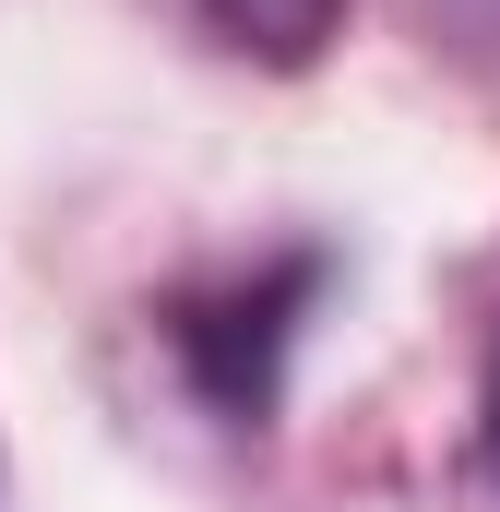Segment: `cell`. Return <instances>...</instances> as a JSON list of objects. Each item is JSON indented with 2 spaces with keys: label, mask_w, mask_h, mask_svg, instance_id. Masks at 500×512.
Returning a JSON list of instances; mask_svg holds the SVG:
<instances>
[{
  "label": "cell",
  "mask_w": 500,
  "mask_h": 512,
  "mask_svg": "<svg viewBox=\"0 0 500 512\" xmlns=\"http://www.w3.org/2000/svg\"><path fill=\"white\" fill-rule=\"evenodd\" d=\"M322 286H334V251H274V262H239V274L167 298V346H179L191 393L227 429H262L274 417L286 358H298V322L322 310Z\"/></svg>",
  "instance_id": "1"
},
{
  "label": "cell",
  "mask_w": 500,
  "mask_h": 512,
  "mask_svg": "<svg viewBox=\"0 0 500 512\" xmlns=\"http://www.w3.org/2000/svg\"><path fill=\"white\" fill-rule=\"evenodd\" d=\"M191 24L215 48H239L250 72H310V60H334L346 0H191Z\"/></svg>",
  "instance_id": "2"
},
{
  "label": "cell",
  "mask_w": 500,
  "mask_h": 512,
  "mask_svg": "<svg viewBox=\"0 0 500 512\" xmlns=\"http://www.w3.org/2000/svg\"><path fill=\"white\" fill-rule=\"evenodd\" d=\"M417 24H429V48H465L500 72V0H417Z\"/></svg>",
  "instance_id": "3"
},
{
  "label": "cell",
  "mask_w": 500,
  "mask_h": 512,
  "mask_svg": "<svg viewBox=\"0 0 500 512\" xmlns=\"http://www.w3.org/2000/svg\"><path fill=\"white\" fill-rule=\"evenodd\" d=\"M477 453H489V477H500V334H489V393H477Z\"/></svg>",
  "instance_id": "4"
}]
</instances>
